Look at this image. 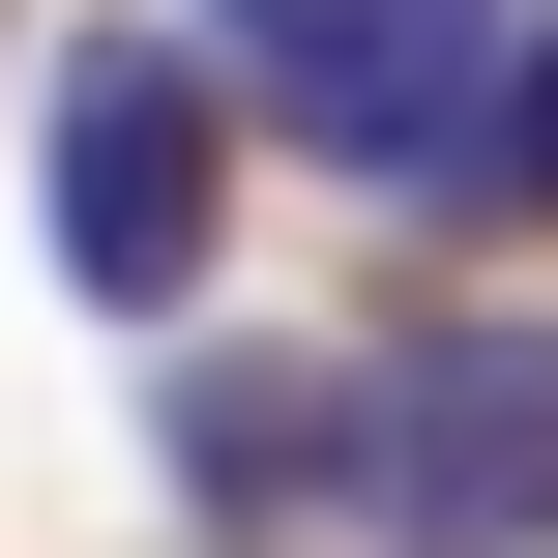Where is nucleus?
<instances>
[{
  "label": "nucleus",
  "instance_id": "1",
  "mask_svg": "<svg viewBox=\"0 0 558 558\" xmlns=\"http://www.w3.org/2000/svg\"><path fill=\"white\" fill-rule=\"evenodd\" d=\"M324 530L353 558H558V324H412V353H353Z\"/></svg>",
  "mask_w": 558,
  "mask_h": 558
},
{
  "label": "nucleus",
  "instance_id": "2",
  "mask_svg": "<svg viewBox=\"0 0 558 558\" xmlns=\"http://www.w3.org/2000/svg\"><path fill=\"white\" fill-rule=\"evenodd\" d=\"M29 206H59V265H88L118 324H177L206 235H235V59H206V29H88L59 118H29Z\"/></svg>",
  "mask_w": 558,
  "mask_h": 558
},
{
  "label": "nucleus",
  "instance_id": "3",
  "mask_svg": "<svg viewBox=\"0 0 558 558\" xmlns=\"http://www.w3.org/2000/svg\"><path fill=\"white\" fill-rule=\"evenodd\" d=\"M206 59H235V118H294L324 177H471L530 0H206Z\"/></svg>",
  "mask_w": 558,
  "mask_h": 558
},
{
  "label": "nucleus",
  "instance_id": "4",
  "mask_svg": "<svg viewBox=\"0 0 558 558\" xmlns=\"http://www.w3.org/2000/svg\"><path fill=\"white\" fill-rule=\"evenodd\" d=\"M324 441H353V353H206V383H177V500H206V530H294Z\"/></svg>",
  "mask_w": 558,
  "mask_h": 558
},
{
  "label": "nucleus",
  "instance_id": "5",
  "mask_svg": "<svg viewBox=\"0 0 558 558\" xmlns=\"http://www.w3.org/2000/svg\"><path fill=\"white\" fill-rule=\"evenodd\" d=\"M471 177H530V206H558V29L500 59V147H471Z\"/></svg>",
  "mask_w": 558,
  "mask_h": 558
}]
</instances>
